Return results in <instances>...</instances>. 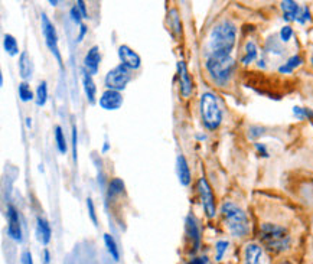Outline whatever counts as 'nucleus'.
Masks as SVG:
<instances>
[{
	"label": "nucleus",
	"instance_id": "nucleus-1",
	"mask_svg": "<svg viewBox=\"0 0 313 264\" xmlns=\"http://www.w3.org/2000/svg\"><path fill=\"white\" fill-rule=\"evenodd\" d=\"M237 44V26L228 19L218 22L208 38V54L231 55Z\"/></svg>",
	"mask_w": 313,
	"mask_h": 264
},
{
	"label": "nucleus",
	"instance_id": "nucleus-2",
	"mask_svg": "<svg viewBox=\"0 0 313 264\" xmlns=\"http://www.w3.org/2000/svg\"><path fill=\"white\" fill-rule=\"evenodd\" d=\"M205 68L209 74L211 80L219 87H225L232 74L235 71V61L231 55H218V54H208Z\"/></svg>",
	"mask_w": 313,
	"mask_h": 264
},
{
	"label": "nucleus",
	"instance_id": "nucleus-3",
	"mask_svg": "<svg viewBox=\"0 0 313 264\" xmlns=\"http://www.w3.org/2000/svg\"><path fill=\"white\" fill-rule=\"evenodd\" d=\"M221 215L232 237L242 238L250 232V221L244 209L237 204L227 201L221 205Z\"/></svg>",
	"mask_w": 313,
	"mask_h": 264
},
{
	"label": "nucleus",
	"instance_id": "nucleus-4",
	"mask_svg": "<svg viewBox=\"0 0 313 264\" xmlns=\"http://www.w3.org/2000/svg\"><path fill=\"white\" fill-rule=\"evenodd\" d=\"M260 241L271 252H283L290 247V234L287 229L278 224L264 222L260 227Z\"/></svg>",
	"mask_w": 313,
	"mask_h": 264
},
{
	"label": "nucleus",
	"instance_id": "nucleus-5",
	"mask_svg": "<svg viewBox=\"0 0 313 264\" xmlns=\"http://www.w3.org/2000/svg\"><path fill=\"white\" fill-rule=\"evenodd\" d=\"M199 116L206 130H217L222 124V108L217 96L211 91H205L199 97Z\"/></svg>",
	"mask_w": 313,
	"mask_h": 264
},
{
	"label": "nucleus",
	"instance_id": "nucleus-6",
	"mask_svg": "<svg viewBox=\"0 0 313 264\" xmlns=\"http://www.w3.org/2000/svg\"><path fill=\"white\" fill-rule=\"evenodd\" d=\"M41 28H42V34L45 38V44L51 51V54L55 57V60L58 62L61 68H62V55L60 52V47H58V34H57V29L54 24L51 22L47 13H42L41 15Z\"/></svg>",
	"mask_w": 313,
	"mask_h": 264
},
{
	"label": "nucleus",
	"instance_id": "nucleus-7",
	"mask_svg": "<svg viewBox=\"0 0 313 264\" xmlns=\"http://www.w3.org/2000/svg\"><path fill=\"white\" fill-rule=\"evenodd\" d=\"M130 81H132V71L120 64L107 72L104 78V85L107 90H114L121 93Z\"/></svg>",
	"mask_w": 313,
	"mask_h": 264
},
{
	"label": "nucleus",
	"instance_id": "nucleus-8",
	"mask_svg": "<svg viewBox=\"0 0 313 264\" xmlns=\"http://www.w3.org/2000/svg\"><path fill=\"white\" fill-rule=\"evenodd\" d=\"M196 188H198V193L201 198V204L204 208L205 215L208 218H214L217 215V204H215V196H214L209 182L202 176L196 182Z\"/></svg>",
	"mask_w": 313,
	"mask_h": 264
},
{
	"label": "nucleus",
	"instance_id": "nucleus-9",
	"mask_svg": "<svg viewBox=\"0 0 313 264\" xmlns=\"http://www.w3.org/2000/svg\"><path fill=\"white\" fill-rule=\"evenodd\" d=\"M8 235L16 242L22 241V225L19 212L13 205H8Z\"/></svg>",
	"mask_w": 313,
	"mask_h": 264
},
{
	"label": "nucleus",
	"instance_id": "nucleus-10",
	"mask_svg": "<svg viewBox=\"0 0 313 264\" xmlns=\"http://www.w3.org/2000/svg\"><path fill=\"white\" fill-rule=\"evenodd\" d=\"M117 54H119L121 65H124V67L129 68L130 71H136V70H139V68L142 67V58H140V55H139L136 51H133L130 47H127V45H120V47H119V51H117Z\"/></svg>",
	"mask_w": 313,
	"mask_h": 264
},
{
	"label": "nucleus",
	"instance_id": "nucleus-11",
	"mask_svg": "<svg viewBox=\"0 0 313 264\" xmlns=\"http://www.w3.org/2000/svg\"><path fill=\"white\" fill-rule=\"evenodd\" d=\"M123 103H124L123 94L120 91H114V90H106L98 98L100 107L106 111H116L123 106Z\"/></svg>",
	"mask_w": 313,
	"mask_h": 264
},
{
	"label": "nucleus",
	"instance_id": "nucleus-12",
	"mask_svg": "<svg viewBox=\"0 0 313 264\" xmlns=\"http://www.w3.org/2000/svg\"><path fill=\"white\" fill-rule=\"evenodd\" d=\"M176 67H178V78H179V93L183 98H189L192 96L193 83L191 75H189V71H188L186 62L179 61Z\"/></svg>",
	"mask_w": 313,
	"mask_h": 264
},
{
	"label": "nucleus",
	"instance_id": "nucleus-13",
	"mask_svg": "<svg viewBox=\"0 0 313 264\" xmlns=\"http://www.w3.org/2000/svg\"><path fill=\"white\" fill-rule=\"evenodd\" d=\"M100 62H101V54H100V48L94 45L87 51V54L84 55V71L88 72L90 75H96L98 74L100 70Z\"/></svg>",
	"mask_w": 313,
	"mask_h": 264
},
{
	"label": "nucleus",
	"instance_id": "nucleus-14",
	"mask_svg": "<svg viewBox=\"0 0 313 264\" xmlns=\"http://www.w3.org/2000/svg\"><path fill=\"white\" fill-rule=\"evenodd\" d=\"M185 228H186L188 238L192 242L193 252L198 251L199 250V245H201V231H199L196 219L192 215L186 216V219H185Z\"/></svg>",
	"mask_w": 313,
	"mask_h": 264
},
{
	"label": "nucleus",
	"instance_id": "nucleus-15",
	"mask_svg": "<svg viewBox=\"0 0 313 264\" xmlns=\"http://www.w3.org/2000/svg\"><path fill=\"white\" fill-rule=\"evenodd\" d=\"M176 173H178V179L181 182L182 186H188L192 180V173L188 165V160L183 155H179L176 157Z\"/></svg>",
	"mask_w": 313,
	"mask_h": 264
},
{
	"label": "nucleus",
	"instance_id": "nucleus-16",
	"mask_svg": "<svg viewBox=\"0 0 313 264\" xmlns=\"http://www.w3.org/2000/svg\"><path fill=\"white\" fill-rule=\"evenodd\" d=\"M280 8L283 11V19L286 22H297L299 16H300L301 8L293 0H284L280 3Z\"/></svg>",
	"mask_w": 313,
	"mask_h": 264
},
{
	"label": "nucleus",
	"instance_id": "nucleus-17",
	"mask_svg": "<svg viewBox=\"0 0 313 264\" xmlns=\"http://www.w3.org/2000/svg\"><path fill=\"white\" fill-rule=\"evenodd\" d=\"M261 257H263V248L258 244L250 242L245 245L244 264H261Z\"/></svg>",
	"mask_w": 313,
	"mask_h": 264
},
{
	"label": "nucleus",
	"instance_id": "nucleus-18",
	"mask_svg": "<svg viewBox=\"0 0 313 264\" xmlns=\"http://www.w3.org/2000/svg\"><path fill=\"white\" fill-rule=\"evenodd\" d=\"M37 237L44 245H48L51 237H52L51 224L44 216H38L37 218Z\"/></svg>",
	"mask_w": 313,
	"mask_h": 264
},
{
	"label": "nucleus",
	"instance_id": "nucleus-19",
	"mask_svg": "<svg viewBox=\"0 0 313 264\" xmlns=\"http://www.w3.org/2000/svg\"><path fill=\"white\" fill-rule=\"evenodd\" d=\"M83 90H84L87 101L90 104H96L97 101V87L93 75H90L88 72L83 71Z\"/></svg>",
	"mask_w": 313,
	"mask_h": 264
},
{
	"label": "nucleus",
	"instance_id": "nucleus-20",
	"mask_svg": "<svg viewBox=\"0 0 313 264\" xmlns=\"http://www.w3.org/2000/svg\"><path fill=\"white\" fill-rule=\"evenodd\" d=\"M19 74H21V77H22V80H29L31 77H32V71H34V68H32V61H31V57H29V54L24 51L21 55H19Z\"/></svg>",
	"mask_w": 313,
	"mask_h": 264
},
{
	"label": "nucleus",
	"instance_id": "nucleus-21",
	"mask_svg": "<svg viewBox=\"0 0 313 264\" xmlns=\"http://www.w3.org/2000/svg\"><path fill=\"white\" fill-rule=\"evenodd\" d=\"M258 57V48L257 44L254 41H247L245 47H244V55L241 57V64L242 65H250Z\"/></svg>",
	"mask_w": 313,
	"mask_h": 264
},
{
	"label": "nucleus",
	"instance_id": "nucleus-22",
	"mask_svg": "<svg viewBox=\"0 0 313 264\" xmlns=\"http://www.w3.org/2000/svg\"><path fill=\"white\" fill-rule=\"evenodd\" d=\"M3 48L5 52L11 57H16L19 54V45H18V41L16 38L11 34H6L3 36Z\"/></svg>",
	"mask_w": 313,
	"mask_h": 264
},
{
	"label": "nucleus",
	"instance_id": "nucleus-23",
	"mask_svg": "<svg viewBox=\"0 0 313 264\" xmlns=\"http://www.w3.org/2000/svg\"><path fill=\"white\" fill-rule=\"evenodd\" d=\"M301 64H303L301 57H299V55H293V57H290L289 60L286 61L283 65L278 67V72H280V74H291L296 68H299Z\"/></svg>",
	"mask_w": 313,
	"mask_h": 264
},
{
	"label": "nucleus",
	"instance_id": "nucleus-24",
	"mask_svg": "<svg viewBox=\"0 0 313 264\" xmlns=\"http://www.w3.org/2000/svg\"><path fill=\"white\" fill-rule=\"evenodd\" d=\"M104 244L107 247V251L111 255V258L114 261H119L120 260V250H119L117 242H116L114 237L111 234H104Z\"/></svg>",
	"mask_w": 313,
	"mask_h": 264
},
{
	"label": "nucleus",
	"instance_id": "nucleus-25",
	"mask_svg": "<svg viewBox=\"0 0 313 264\" xmlns=\"http://www.w3.org/2000/svg\"><path fill=\"white\" fill-rule=\"evenodd\" d=\"M54 139H55V143H57V149L61 155H65L67 150H68V144H67V139H65V134L61 126H55V132H54Z\"/></svg>",
	"mask_w": 313,
	"mask_h": 264
},
{
	"label": "nucleus",
	"instance_id": "nucleus-26",
	"mask_svg": "<svg viewBox=\"0 0 313 264\" xmlns=\"http://www.w3.org/2000/svg\"><path fill=\"white\" fill-rule=\"evenodd\" d=\"M48 101V84L47 81H41L35 93V103L38 107H44Z\"/></svg>",
	"mask_w": 313,
	"mask_h": 264
},
{
	"label": "nucleus",
	"instance_id": "nucleus-27",
	"mask_svg": "<svg viewBox=\"0 0 313 264\" xmlns=\"http://www.w3.org/2000/svg\"><path fill=\"white\" fill-rule=\"evenodd\" d=\"M281 44H283V42H281L280 39H277L274 36H271V38H268L267 42H265V49H267V52H270V54L283 55V54H284V48H283Z\"/></svg>",
	"mask_w": 313,
	"mask_h": 264
},
{
	"label": "nucleus",
	"instance_id": "nucleus-28",
	"mask_svg": "<svg viewBox=\"0 0 313 264\" xmlns=\"http://www.w3.org/2000/svg\"><path fill=\"white\" fill-rule=\"evenodd\" d=\"M169 26L170 29L176 34V36H179L182 34V24H181V18L178 15V11L176 9H170L169 11Z\"/></svg>",
	"mask_w": 313,
	"mask_h": 264
},
{
	"label": "nucleus",
	"instance_id": "nucleus-29",
	"mask_svg": "<svg viewBox=\"0 0 313 264\" xmlns=\"http://www.w3.org/2000/svg\"><path fill=\"white\" fill-rule=\"evenodd\" d=\"M18 94H19L21 101H24V103H29V101L35 100V94H34L31 85L28 84L26 81L19 84V87H18Z\"/></svg>",
	"mask_w": 313,
	"mask_h": 264
},
{
	"label": "nucleus",
	"instance_id": "nucleus-30",
	"mask_svg": "<svg viewBox=\"0 0 313 264\" xmlns=\"http://www.w3.org/2000/svg\"><path fill=\"white\" fill-rule=\"evenodd\" d=\"M124 192V182L120 178H113L109 182V198L119 196Z\"/></svg>",
	"mask_w": 313,
	"mask_h": 264
},
{
	"label": "nucleus",
	"instance_id": "nucleus-31",
	"mask_svg": "<svg viewBox=\"0 0 313 264\" xmlns=\"http://www.w3.org/2000/svg\"><path fill=\"white\" fill-rule=\"evenodd\" d=\"M293 114L297 120H306V119H313V111L310 108L306 107H293Z\"/></svg>",
	"mask_w": 313,
	"mask_h": 264
},
{
	"label": "nucleus",
	"instance_id": "nucleus-32",
	"mask_svg": "<svg viewBox=\"0 0 313 264\" xmlns=\"http://www.w3.org/2000/svg\"><path fill=\"white\" fill-rule=\"evenodd\" d=\"M265 133V129L263 126H250L247 130V137L250 140H257L258 137H261Z\"/></svg>",
	"mask_w": 313,
	"mask_h": 264
},
{
	"label": "nucleus",
	"instance_id": "nucleus-33",
	"mask_svg": "<svg viewBox=\"0 0 313 264\" xmlns=\"http://www.w3.org/2000/svg\"><path fill=\"white\" fill-rule=\"evenodd\" d=\"M228 245L229 242L225 240L218 241L217 244H215V251H217V254H215V260H217V261H221V260H222L224 254H225L227 250H228Z\"/></svg>",
	"mask_w": 313,
	"mask_h": 264
},
{
	"label": "nucleus",
	"instance_id": "nucleus-34",
	"mask_svg": "<svg viewBox=\"0 0 313 264\" xmlns=\"http://www.w3.org/2000/svg\"><path fill=\"white\" fill-rule=\"evenodd\" d=\"M293 35H294V32H293V28H291L290 25H286V26H283V28L280 29L278 38H280V41H281L283 44H287L290 39L293 38Z\"/></svg>",
	"mask_w": 313,
	"mask_h": 264
},
{
	"label": "nucleus",
	"instance_id": "nucleus-35",
	"mask_svg": "<svg viewBox=\"0 0 313 264\" xmlns=\"http://www.w3.org/2000/svg\"><path fill=\"white\" fill-rule=\"evenodd\" d=\"M87 209H88V215L91 218L93 224L98 227V218H97V212H96V205H94V201L91 198H87Z\"/></svg>",
	"mask_w": 313,
	"mask_h": 264
},
{
	"label": "nucleus",
	"instance_id": "nucleus-36",
	"mask_svg": "<svg viewBox=\"0 0 313 264\" xmlns=\"http://www.w3.org/2000/svg\"><path fill=\"white\" fill-rule=\"evenodd\" d=\"M70 16H71V21H73L74 24L75 25H83V15H81V12H80V9H78V6L75 5V6H73L71 9H70Z\"/></svg>",
	"mask_w": 313,
	"mask_h": 264
},
{
	"label": "nucleus",
	"instance_id": "nucleus-37",
	"mask_svg": "<svg viewBox=\"0 0 313 264\" xmlns=\"http://www.w3.org/2000/svg\"><path fill=\"white\" fill-rule=\"evenodd\" d=\"M309 21H312V15H310V8H309V6H303V8H301L300 16H299V19H297V24L304 25V24H306V22H309Z\"/></svg>",
	"mask_w": 313,
	"mask_h": 264
},
{
	"label": "nucleus",
	"instance_id": "nucleus-38",
	"mask_svg": "<svg viewBox=\"0 0 313 264\" xmlns=\"http://www.w3.org/2000/svg\"><path fill=\"white\" fill-rule=\"evenodd\" d=\"M73 159L74 162L77 163V159H78V133H77V126H73Z\"/></svg>",
	"mask_w": 313,
	"mask_h": 264
},
{
	"label": "nucleus",
	"instance_id": "nucleus-39",
	"mask_svg": "<svg viewBox=\"0 0 313 264\" xmlns=\"http://www.w3.org/2000/svg\"><path fill=\"white\" fill-rule=\"evenodd\" d=\"M254 147H255V150L258 152V155H260V156H263V157H268V156H270V155H268V152H267V149H265L264 144L254 143Z\"/></svg>",
	"mask_w": 313,
	"mask_h": 264
},
{
	"label": "nucleus",
	"instance_id": "nucleus-40",
	"mask_svg": "<svg viewBox=\"0 0 313 264\" xmlns=\"http://www.w3.org/2000/svg\"><path fill=\"white\" fill-rule=\"evenodd\" d=\"M87 32H88V28H87V25H80V32H78V36H77V42H83L84 41L85 35H87Z\"/></svg>",
	"mask_w": 313,
	"mask_h": 264
},
{
	"label": "nucleus",
	"instance_id": "nucleus-41",
	"mask_svg": "<svg viewBox=\"0 0 313 264\" xmlns=\"http://www.w3.org/2000/svg\"><path fill=\"white\" fill-rule=\"evenodd\" d=\"M21 261H22V264H34L31 251H25L24 254H22V257H21Z\"/></svg>",
	"mask_w": 313,
	"mask_h": 264
},
{
	"label": "nucleus",
	"instance_id": "nucleus-42",
	"mask_svg": "<svg viewBox=\"0 0 313 264\" xmlns=\"http://www.w3.org/2000/svg\"><path fill=\"white\" fill-rule=\"evenodd\" d=\"M77 6H78V9H80V12L83 15V18L84 19H88V12H87V8H85V3L83 0H78L77 2Z\"/></svg>",
	"mask_w": 313,
	"mask_h": 264
},
{
	"label": "nucleus",
	"instance_id": "nucleus-43",
	"mask_svg": "<svg viewBox=\"0 0 313 264\" xmlns=\"http://www.w3.org/2000/svg\"><path fill=\"white\" fill-rule=\"evenodd\" d=\"M188 264H208V258L206 257H196Z\"/></svg>",
	"mask_w": 313,
	"mask_h": 264
},
{
	"label": "nucleus",
	"instance_id": "nucleus-44",
	"mask_svg": "<svg viewBox=\"0 0 313 264\" xmlns=\"http://www.w3.org/2000/svg\"><path fill=\"white\" fill-rule=\"evenodd\" d=\"M51 261V252H49L48 248L44 250V264H49Z\"/></svg>",
	"mask_w": 313,
	"mask_h": 264
},
{
	"label": "nucleus",
	"instance_id": "nucleus-45",
	"mask_svg": "<svg viewBox=\"0 0 313 264\" xmlns=\"http://www.w3.org/2000/svg\"><path fill=\"white\" fill-rule=\"evenodd\" d=\"M110 150V143L109 142H104V144H103V149H101V153H107Z\"/></svg>",
	"mask_w": 313,
	"mask_h": 264
},
{
	"label": "nucleus",
	"instance_id": "nucleus-46",
	"mask_svg": "<svg viewBox=\"0 0 313 264\" xmlns=\"http://www.w3.org/2000/svg\"><path fill=\"white\" fill-rule=\"evenodd\" d=\"M26 127H28V129H31V127H32V119H31V117H28V119H26Z\"/></svg>",
	"mask_w": 313,
	"mask_h": 264
},
{
	"label": "nucleus",
	"instance_id": "nucleus-47",
	"mask_svg": "<svg viewBox=\"0 0 313 264\" xmlns=\"http://www.w3.org/2000/svg\"><path fill=\"white\" fill-rule=\"evenodd\" d=\"M258 67H260V68H265V61L264 60L258 61Z\"/></svg>",
	"mask_w": 313,
	"mask_h": 264
},
{
	"label": "nucleus",
	"instance_id": "nucleus-48",
	"mask_svg": "<svg viewBox=\"0 0 313 264\" xmlns=\"http://www.w3.org/2000/svg\"><path fill=\"white\" fill-rule=\"evenodd\" d=\"M196 139H198V140H205L206 136H205V134H196Z\"/></svg>",
	"mask_w": 313,
	"mask_h": 264
},
{
	"label": "nucleus",
	"instance_id": "nucleus-49",
	"mask_svg": "<svg viewBox=\"0 0 313 264\" xmlns=\"http://www.w3.org/2000/svg\"><path fill=\"white\" fill-rule=\"evenodd\" d=\"M49 5H52V6H57V5H58V2H57V0H49Z\"/></svg>",
	"mask_w": 313,
	"mask_h": 264
},
{
	"label": "nucleus",
	"instance_id": "nucleus-50",
	"mask_svg": "<svg viewBox=\"0 0 313 264\" xmlns=\"http://www.w3.org/2000/svg\"><path fill=\"white\" fill-rule=\"evenodd\" d=\"M0 85H3V75L0 74Z\"/></svg>",
	"mask_w": 313,
	"mask_h": 264
},
{
	"label": "nucleus",
	"instance_id": "nucleus-51",
	"mask_svg": "<svg viewBox=\"0 0 313 264\" xmlns=\"http://www.w3.org/2000/svg\"><path fill=\"white\" fill-rule=\"evenodd\" d=\"M310 65H312V68H313V54H312V57H310Z\"/></svg>",
	"mask_w": 313,
	"mask_h": 264
},
{
	"label": "nucleus",
	"instance_id": "nucleus-52",
	"mask_svg": "<svg viewBox=\"0 0 313 264\" xmlns=\"http://www.w3.org/2000/svg\"><path fill=\"white\" fill-rule=\"evenodd\" d=\"M281 264H291V263H289V261H284V263H281Z\"/></svg>",
	"mask_w": 313,
	"mask_h": 264
}]
</instances>
